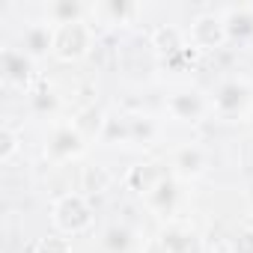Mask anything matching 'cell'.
Returning a JSON list of instances; mask_svg holds the SVG:
<instances>
[{
	"label": "cell",
	"instance_id": "cb8c5ba5",
	"mask_svg": "<svg viewBox=\"0 0 253 253\" xmlns=\"http://www.w3.org/2000/svg\"><path fill=\"white\" fill-rule=\"evenodd\" d=\"M84 182H86V191H104V188H107V182H110V176H107L101 167H86Z\"/></svg>",
	"mask_w": 253,
	"mask_h": 253
},
{
	"label": "cell",
	"instance_id": "ba28073f",
	"mask_svg": "<svg viewBox=\"0 0 253 253\" xmlns=\"http://www.w3.org/2000/svg\"><path fill=\"white\" fill-rule=\"evenodd\" d=\"M86 146V137L75 128V125H60V128L48 137V155L57 161H69L78 158Z\"/></svg>",
	"mask_w": 253,
	"mask_h": 253
},
{
	"label": "cell",
	"instance_id": "5bb4252c",
	"mask_svg": "<svg viewBox=\"0 0 253 253\" xmlns=\"http://www.w3.org/2000/svg\"><path fill=\"white\" fill-rule=\"evenodd\" d=\"M101 247H104V253H128L134 247V232L122 223H110L101 232Z\"/></svg>",
	"mask_w": 253,
	"mask_h": 253
},
{
	"label": "cell",
	"instance_id": "9c48e42d",
	"mask_svg": "<svg viewBox=\"0 0 253 253\" xmlns=\"http://www.w3.org/2000/svg\"><path fill=\"white\" fill-rule=\"evenodd\" d=\"M0 72H3L6 84L27 86V81L33 78V60L21 48H3L0 51Z\"/></svg>",
	"mask_w": 253,
	"mask_h": 253
},
{
	"label": "cell",
	"instance_id": "603a6c76",
	"mask_svg": "<svg viewBox=\"0 0 253 253\" xmlns=\"http://www.w3.org/2000/svg\"><path fill=\"white\" fill-rule=\"evenodd\" d=\"M232 253H253V226H241L232 235Z\"/></svg>",
	"mask_w": 253,
	"mask_h": 253
},
{
	"label": "cell",
	"instance_id": "8fae6325",
	"mask_svg": "<svg viewBox=\"0 0 253 253\" xmlns=\"http://www.w3.org/2000/svg\"><path fill=\"white\" fill-rule=\"evenodd\" d=\"M223 24H226V39L232 42H244L253 36V6H232L223 12Z\"/></svg>",
	"mask_w": 253,
	"mask_h": 253
},
{
	"label": "cell",
	"instance_id": "7a4b0ae2",
	"mask_svg": "<svg viewBox=\"0 0 253 253\" xmlns=\"http://www.w3.org/2000/svg\"><path fill=\"white\" fill-rule=\"evenodd\" d=\"M92 48V30L84 21L75 24H60L57 36H54V57L63 63H75L81 57H86Z\"/></svg>",
	"mask_w": 253,
	"mask_h": 253
},
{
	"label": "cell",
	"instance_id": "d6986e66",
	"mask_svg": "<svg viewBox=\"0 0 253 253\" xmlns=\"http://www.w3.org/2000/svg\"><path fill=\"white\" fill-rule=\"evenodd\" d=\"M18 149H21V134L12 128L9 122H3V125H0V161L9 164Z\"/></svg>",
	"mask_w": 253,
	"mask_h": 253
},
{
	"label": "cell",
	"instance_id": "52a82bcc",
	"mask_svg": "<svg viewBox=\"0 0 253 253\" xmlns=\"http://www.w3.org/2000/svg\"><path fill=\"white\" fill-rule=\"evenodd\" d=\"M54 36H57V27L54 24H45V21L27 24L24 33H21V51L30 60H42V57L54 54Z\"/></svg>",
	"mask_w": 253,
	"mask_h": 253
},
{
	"label": "cell",
	"instance_id": "3957f363",
	"mask_svg": "<svg viewBox=\"0 0 253 253\" xmlns=\"http://www.w3.org/2000/svg\"><path fill=\"white\" fill-rule=\"evenodd\" d=\"M188 42H191L197 51H217V48L226 42L223 15H217V12H203V15H197V18L191 21Z\"/></svg>",
	"mask_w": 253,
	"mask_h": 253
},
{
	"label": "cell",
	"instance_id": "2e32d148",
	"mask_svg": "<svg viewBox=\"0 0 253 253\" xmlns=\"http://www.w3.org/2000/svg\"><path fill=\"white\" fill-rule=\"evenodd\" d=\"M104 122H107L104 110H98V107H84L72 125H75V128H78V131H81V134L89 140V137H101V131H104Z\"/></svg>",
	"mask_w": 253,
	"mask_h": 253
},
{
	"label": "cell",
	"instance_id": "ac0fdd59",
	"mask_svg": "<svg viewBox=\"0 0 253 253\" xmlns=\"http://www.w3.org/2000/svg\"><path fill=\"white\" fill-rule=\"evenodd\" d=\"M98 140H104V143H131V125H128V116H107L104 131H101Z\"/></svg>",
	"mask_w": 253,
	"mask_h": 253
},
{
	"label": "cell",
	"instance_id": "4fadbf2b",
	"mask_svg": "<svg viewBox=\"0 0 253 253\" xmlns=\"http://www.w3.org/2000/svg\"><path fill=\"white\" fill-rule=\"evenodd\" d=\"M173 170L182 179H197L206 170V155L200 146H182L173 152Z\"/></svg>",
	"mask_w": 253,
	"mask_h": 253
},
{
	"label": "cell",
	"instance_id": "277c9868",
	"mask_svg": "<svg viewBox=\"0 0 253 253\" xmlns=\"http://www.w3.org/2000/svg\"><path fill=\"white\" fill-rule=\"evenodd\" d=\"M247 104H250V86L244 81H235V78L223 81L214 89V98H211V107L220 116H238Z\"/></svg>",
	"mask_w": 253,
	"mask_h": 253
},
{
	"label": "cell",
	"instance_id": "6da1fadb",
	"mask_svg": "<svg viewBox=\"0 0 253 253\" xmlns=\"http://www.w3.org/2000/svg\"><path fill=\"white\" fill-rule=\"evenodd\" d=\"M51 220L60 232L81 235L92 226V206L86 203L84 194H63L51 209Z\"/></svg>",
	"mask_w": 253,
	"mask_h": 253
},
{
	"label": "cell",
	"instance_id": "44dd1931",
	"mask_svg": "<svg viewBox=\"0 0 253 253\" xmlns=\"http://www.w3.org/2000/svg\"><path fill=\"white\" fill-rule=\"evenodd\" d=\"M101 9H104L113 21H119V24L128 21L131 15H137V3H131V0H107Z\"/></svg>",
	"mask_w": 253,
	"mask_h": 253
},
{
	"label": "cell",
	"instance_id": "4316f807",
	"mask_svg": "<svg viewBox=\"0 0 253 253\" xmlns=\"http://www.w3.org/2000/svg\"><path fill=\"white\" fill-rule=\"evenodd\" d=\"M247 122H250V128H253V110H250V119H247Z\"/></svg>",
	"mask_w": 253,
	"mask_h": 253
},
{
	"label": "cell",
	"instance_id": "8992f818",
	"mask_svg": "<svg viewBox=\"0 0 253 253\" xmlns=\"http://www.w3.org/2000/svg\"><path fill=\"white\" fill-rule=\"evenodd\" d=\"M167 110L179 122H200L206 116V110H209V101L197 89H179V92H173L167 98Z\"/></svg>",
	"mask_w": 253,
	"mask_h": 253
},
{
	"label": "cell",
	"instance_id": "ffe728a7",
	"mask_svg": "<svg viewBox=\"0 0 253 253\" xmlns=\"http://www.w3.org/2000/svg\"><path fill=\"white\" fill-rule=\"evenodd\" d=\"M131 125V143H149L155 137V122L149 116H128Z\"/></svg>",
	"mask_w": 253,
	"mask_h": 253
},
{
	"label": "cell",
	"instance_id": "7402d4cb",
	"mask_svg": "<svg viewBox=\"0 0 253 253\" xmlns=\"http://www.w3.org/2000/svg\"><path fill=\"white\" fill-rule=\"evenodd\" d=\"M36 253H72V241L63 235H45V238H39Z\"/></svg>",
	"mask_w": 253,
	"mask_h": 253
},
{
	"label": "cell",
	"instance_id": "30bf717a",
	"mask_svg": "<svg viewBox=\"0 0 253 253\" xmlns=\"http://www.w3.org/2000/svg\"><path fill=\"white\" fill-rule=\"evenodd\" d=\"M152 48L167 60V57H173V54H179V51L188 48V36H185V30H179L176 24H161V27H155V33H152Z\"/></svg>",
	"mask_w": 253,
	"mask_h": 253
},
{
	"label": "cell",
	"instance_id": "9a60e30c",
	"mask_svg": "<svg viewBox=\"0 0 253 253\" xmlns=\"http://www.w3.org/2000/svg\"><path fill=\"white\" fill-rule=\"evenodd\" d=\"M176 200H179V188H176V182L167 179V176L146 194V203H149L155 211H170V209L176 206Z\"/></svg>",
	"mask_w": 253,
	"mask_h": 253
},
{
	"label": "cell",
	"instance_id": "5b68a950",
	"mask_svg": "<svg viewBox=\"0 0 253 253\" xmlns=\"http://www.w3.org/2000/svg\"><path fill=\"white\" fill-rule=\"evenodd\" d=\"M158 244L164 253H206L203 238L197 229L182 226V223H170L158 232Z\"/></svg>",
	"mask_w": 253,
	"mask_h": 253
},
{
	"label": "cell",
	"instance_id": "e0dca14e",
	"mask_svg": "<svg viewBox=\"0 0 253 253\" xmlns=\"http://www.w3.org/2000/svg\"><path fill=\"white\" fill-rule=\"evenodd\" d=\"M48 21H54L57 27L84 21V6L78 3V0H54V3L48 6Z\"/></svg>",
	"mask_w": 253,
	"mask_h": 253
},
{
	"label": "cell",
	"instance_id": "d4e9b609",
	"mask_svg": "<svg viewBox=\"0 0 253 253\" xmlns=\"http://www.w3.org/2000/svg\"><path fill=\"white\" fill-rule=\"evenodd\" d=\"M30 104H33V110H39V113H51V110H57V95L54 92H48V89H42V92H33V98H30Z\"/></svg>",
	"mask_w": 253,
	"mask_h": 253
},
{
	"label": "cell",
	"instance_id": "7c38bea8",
	"mask_svg": "<svg viewBox=\"0 0 253 253\" xmlns=\"http://www.w3.org/2000/svg\"><path fill=\"white\" fill-rule=\"evenodd\" d=\"M161 179L164 176H161V167L158 164H134L128 173H125V188L134 191V194H140V197H146Z\"/></svg>",
	"mask_w": 253,
	"mask_h": 253
},
{
	"label": "cell",
	"instance_id": "484cf974",
	"mask_svg": "<svg viewBox=\"0 0 253 253\" xmlns=\"http://www.w3.org/2000/svg\"><path fill=\"white\" fill-rule=\"evenodd\" d=\"M247 200L253 203V179H250V185H247Z\"/></svg>",
	"mask_w": 253,
	"mask_h": 253
}]
</instances>
